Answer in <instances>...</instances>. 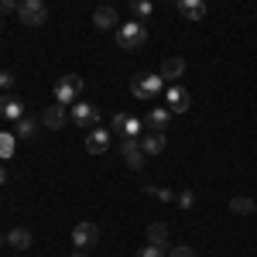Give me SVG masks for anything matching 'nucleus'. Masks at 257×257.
Segmentation results:
<instances>
[{
  "label": "nucleus",
  "instance_id": "obj_1",
  "mask_svg": "<svg viewBox=\"0 0 257 257\" xmlns=\"http://www.w3.org/2000/svg\"><path fill=\"white\" fill-rule=\"evenodd\" d=\"M165 93V79L161 76H148V72H141L131 79V96L134 99H155Z\"/></svg>",
  "mask_w": 257,
  "mask_h": 257
},
{
  "label": "nucleus",
  "instance_id": "obj_2",
  "mask_svg": "<svg viewBox=\"0 0 257 257\" xmlns=\"http://www.w3.org/2000/svg\"><path fill=\"white\" fill-rule=\"evenodd\" d=\"M148 41V28L141 24V21H127V24H120L117 28V45L120 48H127V52H134Z\"/></svg>",
  "mask_w": 257,
  "mask_h": 257
},
{
  "label": "nucleus",
  "instance_id": "obj_3",
  "mask_svg": "<svg viewBox=\"0 0 257 257\" xmlns=\"http://www.w3.org/2000/svg\"><path fill=\"white\" fill-rule=\"evenodd\" d=\"M18 18H21V24H28V28H41V24L48 21V7H45V0H21Z\"/></svg>",
  "mask_w": 257,
  "mask_h": 257
},
{
  "label": "nucleus",
  "instance_id": "obj_4",
  "mask_svg": "<svg viewBox=\"0 0 257 257\" xmlns=\"http://www.w3.org/2000/svg\"><path fill=\"white\" fill-rule=\"evenodd\" d=\"M82 89H86V82H82V76H62L59 82H55V103H76V99L82 96Z\"/></svg>",
  "mask_w": 257,
  "mask_h": 257
},
{
  "label": "nucleus",
  "instance_id": "obj_5",
  "mask_svg": "<svg viewBox=\"0 0 257 257\" xmlns=\"http://www.w3.org/2000/svg\"><path fill=\"white\" fill-rule=\"evenodd\" d=\"M96 240H99V226L96 223H76L72 226V247L76 250H89V247H96Z\"/></svg>",
  "mask_w": 257,
  "mask_h": 257
},
{
  "label": "nucleus",
  "instance_id": "obj_6",
  "mask_svg": "<svg viewBox=\"0 0 257 257\" xmlns=\"http://www.w3.org/2000/svg\"><path fill=\"white\" fill-rule=\"evenodd\" d=\"M69 120H72L76 127H82V131H93V127L99 123V110L93 106V103H72Z\"/></svg>",
  "mask_w": 257,
  "mask_h": 257
},
{
  "label": "nucleus",
  "instance_id": "obj_7",
  "mask_svg": "<svg viewBox=\"0 0 257 257\" xmlns=\"http://www.w3.org/2000/svg\"><path fill=\"white\" fill-rule=\"evenodd\" d=\"M165 106H168L172 113H185V110L192 106V96H189V89H182L178 82H172V86L165 89Z\"/></svg>",
  "mask_w": 257,
  "mask_h": 257
},
{
  "label": "nucleus",
  "instance_id": "obj_8",
  "mask_svg": "<svg viewBox=\"0 0 257 257\" xmlns=\"http://www.w3.org/2000/svg\"><path fill=\"white\" fill-rule=\"evenodd\" d=\"M120 155H123V161L131 165V168H141L144 165V148H141V138H123L120 141Z\"/></svg>",
  "mask_w": 257,
  "mask_h": 257
},
{
  "label": "nucleus",
  "instance_id": "obj_9",
  "mask_svg": "<svg viewBox=\"0 0 257 257\" xmlns=\"http://www.w3.org/2000/svg\"><path fill=\"white\" fill-rule=\"evenodd\" d=\"M65 120H69V113H65V106H62V103H52V106H45V110H41V127H48V131H62V127H65Z\"/></svg>",
  "mask_w": 257,
  "mask_h": 257
},
{
  "label": "nucleus",
  "instance_id": "obj_10",
  "mask_svg": "<svg viewBox=\"0 0 257 257\" xmlns=\"http://www.w3.org/2000/svg\"><path fill=\"white\" fill-rule=\"evenodd\" d=\"M86 151H89V155H106V151H110V131L93 127V131L86 134Z\"/></svg>",
  "mask_w": 257,
  "mask_h": 257
},
{
  "label": "nucleus",
  "instance_id": "obj_11",
  "mask_svg": "<svg viewBox=\"0 0 257 257\" xmlns=\"http://www.w3.org/2000/svg\"><path fill=\"white\" fill-rule=\"evenodd\" d=\"M141 148H144V155H161V151L168 148L165 131H144V134H141Z\"/></svg>",
  "mask_w": 257,
  "mask_h": 257
},
{
  "label": "nucleus",
  "instance_id": "obj_12",
  "mask_svg": "<svg viewBox=\"0 0 257 257\" xmlns=\"http://www.w3.org/2000/svg\"><path fill=\"white\" fill-rule=\"evenodd\" d=\"M175 11L185 21H202V18H206V0H178Z\"/></svg>",
  "mask_w": 257,
  "mask_h": 257
},
{
  "label": "nucleus",
  "instance_id": "obj_13",
  "mask_svg": "<svg viewBox=\"0 0 257 257\" xmlns=\"http://www.w3.org/2000/svg\"><path fill=\"white\" fill-rule=\"evenodd\" d=\"M168 120H172V110H168V106H155V110H148V117H144V131H165Z\"/></svg>",
  "mask_w": 257,
  "mask_h": 257
},
{
  "label": "nucleus",
  "instance_id": "obj_14",
  "mask_svg": "<svg viewBox=\"0 0 257 257\" xmlns=\"http://www.w3.org/2000/svg\"><path fill=\"white\" fill-rule=\"evenodd\" d=\"M93 24H96L99 31H113L120 24V14L113 7H96V11H93Z\"/></svg>",
  "mask_w": 257,
  "mask_h": 257
},
{
  "label": "nucleus",
  "instance_id": "obj_15",
  "mask_svg": "<svg viewBox=\"0 0 257 257\" xmlns=\"http://www.w3.org/2000/svg\"><path fill=\"white\" fill-rule=\"evenodd\" d=\"M185 72V59H178V55H168V59L161 62V79L165 82H178V76Z\"/></svg>",
  "mask_w": 257,
  "mask_h": 257
},
{
  "label": "nucleus",
  "instance_id": "obj_16",
  "mask_svg": "<svg viewBox=\"0 0 257 257\" xmlns=\"http://www.w3.org/2000/svg\"><path fill=\"white\" fill-rule=\"evenodd\" d=\"M0 117L4 120H21L24 117V103L18 96H0Z\"/></svg>",
  "mask_w": 257,
  "mask_h": 257
},
{
  "label": "nucleus",
  "instance_id": "obj_17",
  "mask_svg": "<svg viewBox=\"0 0 257 257\" xmlns=\"http://www.w3.org/2000/svg\"><path fill=\"white\" fill-rule=\"evenodd\" d=\"M7 243H11L14 250H28V247H31V230H28V226H14V230L7 233Z\"/></svg>",
  "mask_w": 257,
  "mask_h": 257
},
{
  "label": "nucleus",
  "instance_id": "obj_18",
  "mask_svg": "<svg viewBox=\"0 0 257 257\" xmlns=\"http://www.w3.org/2000/svg\"><path fill=\"white\" fill-rule=\"evenodd\" d=\"M148 243H158V247H165V243H168V226H165L161 219L148 223Z\"/></svg>",
  "mask_w": 257,
  "mask_h": 257
},
{
  "label": "nucleus",
  "instance_id": "obj_19",
  "mask_svg": "<svg viewBox=\"0 0 257 257\" xmlns=\"http://www.w3.org/2000/svg\"><path fill=\"white\" fill-rule=\"evenodd\" d=\"M254 209H257L254 199H247V196H233L230 199V213H237V216H250Z\"/></svg>",
  "mask_w": 257,
  "mask_h": 257
},
{
  "label": "nucleus",
  "instance_id": "obj_20",
  "mask_svg": "<svg viewBox=\"0 0 257 257\" xmlns=\"http://www.w3.org/2000/svg\"><path fill=\"white\" fill-rule=\"evenodd\" d=\"M131 14H134V21H148L155 14V4L151 0H131Z\"/></svg>",
  "mask_w": 257,
  "mask_h": 257
},
{
  "label": "nucleus",
  "instance_id": "obj_21",
  "mask_svg": "<svg viewBox=\"0 0 257 257\" xmlns=\"http://www.w3.org/2000/svg\"><path fill=\"white\" fill-rule=\"evenodd\" d=\"M14 134H18V141L35 138V134H38V123H35L31 117H21V120H18V131H14Z\"/></svg>",
  "mask_w": 257,
  "mask_h": 257
},
{
  "label": "nucleus",
  "instance_id": "obj_22",
  "mask_svg": "<svg viewBox=\"0 0 257 257\" xmlns=\"http://www.w3.org/2000/svg\"><path fill=\"white\" fill-rule=\"evenodd\" d=\"M14 148H18V134H0V161L11 158Z\"/></svg>",
  "mask_w": 257,
  "mask_h": 257
},
{
  "label": "nucleus",
  "instance_id": "obj_23",
  "mask_svg": "<svg viewBox=\"0 0 257 257\" xmlns=\"http://www.w3.org/2000/svg\"><path fill=\"white\" fill-rule=\"evenodd\" d=\"M144 134V120L141 117H127V123H123V138H141Z\"/></svg>",
  "mask_w": 257,
  "mask_h": 257
},
{
  "label": "nucleus",
  "instance_id": "obj_24",
  "mask_svg": "<svg viewBox=\"0 0 257 257\" xmlns=\"http://www.w3.org/2000/svg\"><path fill=\"white\" fill-rule=\"evenodd\" d=\"M134 257H168V250H165V247H158V243H148V247H141Z\"/></svg>",
  "mask_w": 257,
  "mask_h": 257
},
{
  "label": "nucleus",
  "instance_id": "obj_25",
  "mask_svg": "<svg viewBox=\"0 0 257 257\" xmlns=\"http://www.w3.org/2000/svg\"><path fill=\"white\" fill-rule=\"evenodd\" d=\"M168 257H199L196 247H189V243H178V247H172L168 250Z\"/></svg>",
  "mask_w": 257,
  "mask_h": 257
},
{
  "label": "nucleus",
  "instance_id": "obj_26",
  "mask_svg": "<svg viewBox=\"0 0 257 257\" xmlns=\"http://www.w3.org/2000/svg\"><path fill=\"white\" fill-rule=\"evenodd\" d=\"M144 192H148V196L165 199V202H172V199H175V192H172V189H155V185H144Z\"/></svg>",
  "mask_w": 257,
  "mask_h": 257
},
{
  "label": "nucleus",
  "instance_id": "obj_27",
  "mask_svg": "<svg viewBox=\"0 0 257 257\" xmlns=\"http://www.w3.org/2000/svg\"><path fill=\"white\" fill-rule=\"evenodd\" d=\"M192 202H196V192H189V189L178 196V206H182V209H192Z\"/></svg>",
  "mask_w": 257,
  "mask_h": 257
},
{
  "label": "nucleus",
  "instance_id": "obj_28",
  "mask_svg": "<svg viewBox=\"0 0 257 257\" xmlns=\"http://www.w3.org/2000/svg\"><path fill=\"white\" fill-rule=\"evenodd\" d=\"M123 123H127V113H113V120H110V131H120V134H123Z\"/></svg>",
  "mask_w": 257,
  "mask_h": 257
},
{
  "label": "nucleus",
  "instance_id": "obj_29",
  "mask_svg": "<svg viewBox=\"0 0 257 257\" xmlns=\"http://www.w3.org/2000/svg\"><path fill=\"white\" fill-rule=\"evenodd\" d=\"M14 86V72L7 69V72H0V89H11Z\"/></svg>",
  "mask_w": 257,
  "mask_h": 257
},
{
  "label": "nucleus",
  "instance_id": "obj_30",
  "mask_svg": "<svg viewBox=\"0 0 257 257\" xmlns=\"http://www.w3.org/2000/svg\"><path fill=\"white\" fill-rule=\"evenodd\" d=\"M21 7V0H0V11H4V14H11V11H18Z\"/></svg>",
  "mask_w": 257,
  "mask_h": 257
},
{
  "label": "nucleus",
  "instance_id": "obj_31",
  "mask_svg": "<svg viewBox=\"0 0 257 257\" xmlns=\"http://www.w3.org/2000/svg\"><path fill=\"white\" fill-rule=\"evenodd\" d=\"M4 182H7V168L0 165V185H4Z\"/></svg>",
  "mask_w": 257,
  "mask_h": 257
},
{
  "label": "nucleus",
  "instance_id": "obj_32",
  "mask_svg": "<svg viewBox=\"0 0 257 257\" xmlns=\"http://www.w3.org/2000/svg\"><path fill=\"white\" fill-rule=\"evenodd\" d=\"M72 257H86V250H76V254H72Z\"/></svg>",
  "mask_w": 257,
  "mask_h": 257
},
{
  "label": "nucleus",
  "instance_id": "obj_33",
  "mask_svg": "<svg viewBox=\"0 0 257 257\" xmlns=\"http://www.w3.org/2000/svg\"><path fill=\"white\" fill-rule=\"evenodd\" d=\"M4 243H7V237H0V247H4Z\"/></svg>",
  "mask_w": 257,
  "mask_h": 257
},
{
  "label": "nucleus",
  "instance_id": "obj_34",
  "mask_svg": "<svg viewBox=\"0 0 257 257\" xmlns=\"http://www.w3.org/2000/svg\"><path fill=\"white\" fill-rule=\"evenodd\" d=\"M165 4H178V0H165Z\"/></svg>",
  "mask_w": 257,
  "mask_h": 257
},
{
  "label": "nucleus",
  "instance_id": "obj_35",
  "mask_svg": "<svg viewBox=\"0 0 257 257\" xmlns=\"http://www.w3.org/2000/svg\"><path fill=\"white\" fill-rule=\"evenodd\" d=\"M0 28H4V21H0Z\"/></svg>",
  "mask_w": 257,
  "mask_h": 257
},
{
  "label": "nucleus",
  "instance_id": "obj_36",
  "mask_svg": "<svg viewBox=\"0 0 257 257\" xmlns=\"http://www.w3.org/2000/svg\"><path fill=\"white\" fill-rule=\"evenodd\" d=\"M254 213H257V209H254Z\"/></svg>",
  "mask_w": 257,
  "mask_h": 257
}]
</instances>
